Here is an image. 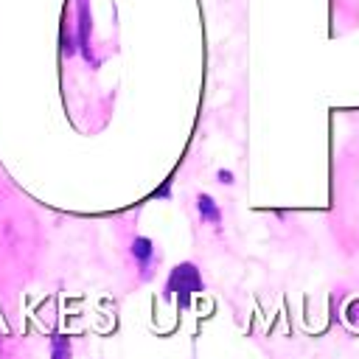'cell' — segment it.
Masks as SVG:
<instances>
[{
  "mask_svg": "<svg viewBox=\"0 0 359 359\" xmlns=\"http://www.w3.org/2000/svg\"><path fill=\"white\" fill-rule=\"evenodd\" d=\"M199 292H205V280H202V272H199V266L194 261L177 264L168 272L165 283H163V300L174 303L180 311H188Z\"/></svg>",
  "mask_w": 359,
  "mask_h": 359,
  "instance_id": "1",
  "label": "cell"
},
{
  "mask_svg": "<svg viewBox=\"0 0 359 359\" xmlns=\"http://www.w3.org/2000/svg\"><path fill=\"white\" fill-rule=\"evenodd\" d=\"M129 255L135 258L140 278H143V280H146V278H151V266L160 261V252H157L154 241H151L149 236H135V238H132V244H129Z\"/></svg>",
  "mask_w": 359,
  "mask_h": 359,
  "instance_id": "2",
  "label": "cell"
},
{
  "mask_svg": "<svg viewBox=\"0 0 359 359\" xmlns=\"http://www.w3.org/2000/svg\"><path fill=\"white\" fill-rule=\"evenodd\" d=\"M76 28H79V36H76V45L81 50V56L90 62V65H98L95 56H93V48H90V3L87 0H79V8H76Z\"/></svg>",
  "mask_w": 359,
  "mask_h": 359,
  "instance_id": "3",
  "label": "cell"
},
{
  "mask_svg": "<svg viewBox=\"0 0 359 359\" xmlns=\"http://www.w3.org/2000/svg\"><path fill=\"white\" fill-rule=\"evenodd\" d=\"M194 205H196V213H199L202 224H213L216 230L222 227V208L210 194H196Z\"/></svg>",
  "mask_w": 359,
  "mask_h": 359,
  "instance_id": "4",
  "label": "cell"
},
{
  "mask_svg": "<svg viewBox=\"0 0 359 359\" xmlns=\"http://www.w3.org/2000/svg\"><path fill=\"white\" fill-rule=\"evenodd\" d=\"M50 359H73V342L65 334L50 337Z\"/></svg>",
  "mask_w": 359,
  "mask_h": 359,
  "instance_id": "5",
  "label": "cell"
},
{
  "mask_svg": "<svg viewBox=\"0 0 359 359\" xmlns=\"http://www.w3.org/2000/svg\"><path fill=\"white\" fill-rule=\"evenodd\" d=\"M216 180H219L222 185H233V182H236V180H233V171H224V168L216 171Z\"/></svg>",
  "mask_w": 359,
  "mask_h": 359,
  "instance_id": "6",
  "label": "cell"
}]
</instances>
